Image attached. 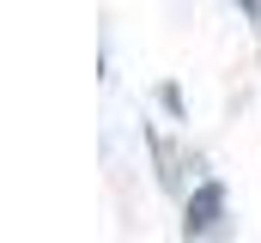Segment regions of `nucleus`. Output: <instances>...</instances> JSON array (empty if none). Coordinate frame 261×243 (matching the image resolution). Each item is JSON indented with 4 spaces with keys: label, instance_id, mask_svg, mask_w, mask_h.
<instances>
[{
    "label": "nucleus",
    "instance_id": "obj_1",
    "mask_svg": "<svg viewBox=\"0 0 261 243\" xmlns=\"http://www.w3.org/2000/svg\"><path fill=\"white\" fill-rule=\"evenodd\" d=\"M219 219H225V188L219 182H200L195 195H189V207H182V225L189 231H213Z\"/></svg>",
    "mask_w": 261,
    "mask_h": 243
},
{
    "label": "nucleus",
    "instance_id": "obj_2",
    "mask_svg": "<svg viewBox=\"0 0 261 243\" xmlns=\"http://www.w3.org/2000/svg\"><path fill=\"white\" fill-rule=\"evenodd\" d=\"M237 6H243V12H249V18H261V0H237Z\"/></svg>",
    "mask_w": 261,
    "mask_h": 243
}]
</instances>
